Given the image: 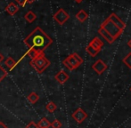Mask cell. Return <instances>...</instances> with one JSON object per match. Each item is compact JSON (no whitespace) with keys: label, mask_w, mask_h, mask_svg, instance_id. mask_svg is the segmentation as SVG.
I'll use <instances>...</instances> for the list:
<instances>
[{"label":"cell","mask_w":131,"mask_h":128,"mask_svg":"<svg viewBox=\"0 0 131 128\" xmlns=\"http://www.w3.org/2000/svg\"><path fill=\"white\" fill-rule=\"evenodd\" d=\"M24 43L29 49H34L38 54H44L46 49L52 45L53 39L40 27H37L24 38Z\"/></svg>","instance_id":"6da1fadb"},{"label":"cell","mask_w":131,"mask_h":128,"mask_svg":"<svg viewBox=\"0 0 131 128\" xmlns=\"http://www.w3.org/2000/svg\"><path fill=\"white\" fill-rule=\"evenodd\" d=\"M29 64L31 67L37 71L38 74H42L50 65V61L47 60V58L45 56V54H41L38 57L34 58L30 61Z\"/></svg>","instance_id":"7a4b0ae2"},{"label":"cell","mask_w":131,"mask_h":128,"mask_svg":"<svg viewBox=\"0 0 131 128\" xmlns=\"http://www.w3.org/2000/svg\"><path fill=\"white\" fill-rule=\"evenodd\" d=\"M82 63H83V59L77 53H73V54H70L68 57H66L62 61V64L69 70H74V69H78Z\"/></svg>","instance_id":"3957f363"},{"label":"cell","mask_w":131,"mask_h":128,"mask_svg":"<svg viewBox=\"0 0 131 128\" xmlns=\"http://www.w3.org/2000/svg\"><path fill=\"white\" fill-rule=\"evenodd\" d=\"M100 27L104 29V30H106V31L108 32L109 34H110L115 40L117 39V38L119 37V36H121V35L122 34V32H123L122 30H119V29L118 28V27L116 26L114 23H112V21L108 19V18H107L104 22L101 24Z\"/></svg>","instance_id":"277c9868"},{"label":"cell","mask_w":131,"mask_h":128,"mask_svg":"<svg viewBox=\"0 0 131 128\" xmlns=\"http://www.w3.org/2000/svg\"><path fill=\"white\" fill-rule=\"evenodd\" d=\"M53 18L59 25H63L70 19V14L62 8H60L53 15Z\"/></svg>","instance_id":"5b68a950"},{"label":"cell","mask_w":131,"mask_h":128,"mask_svg":"<svg viewBox=\"0 0 131 128\" xmlns=\"http://www.w3.org/2000/svg\"><path fill=\"white\" fill-rule=\"evenodd\" d=\"M71 117H72V118L78 124H81L83 121L86 120V118H88V114H86V112L83 109L78 108V109L71 114Z\"/></svg>","instance_id":"8992f818"},{"label":"cell","mask_w":131,"mask_h":128,"mask_svg":"<svg viewBox=\"0 0 131 128\" xmlns=\"http://www.w3.org/2000/svg\"><path fill=\"white\" fill-rule=\"evenodd\" d=\"M107 68H108L107 64L101 59L97 60V61L92 65V69L95 71V73H96L97 75H102L107 69Z\"/></svg>","instance_id":"52a82bcc"},{"label":"cell","mask_w":131,"mask_h":128,"mask_svg":"<svg viewBox=\"0 0 131 128\" xmlns=\"http://www.w3.org/2000/svg\"><path fill=\"white\" fill-rule=\"evenodd\" d=\"M108 19L110 20L112 23H114V24H115L119 30H122V31L126 29V24L124 23V21H122V20H121L117 14H114V12H112V14L109 15Z\"/></svg>","instance_id":"ba28073f"},{"label":"cell","mask_w":131,"mask_h":128,"mask_svg":"<svg viewBox=\"0 0 131 128\" xmlns=\"http://www.w3.org/2000/svg\"><path fill=\"white\" fill-rule=\"evenodd\" d=\"M54 78L58 83H60L61 85H63V84H65L66 82L69 80L70 76H69V75L65 72V71L61 70V71H59L56 75H55Z\"/></svg>","instance_id":"9c48e42d"},{"label":"cell","mask_w":131,"mask_h":128,"mask_svg":"<svg viewBox=\"0 0 131 128\" xmlns=\"http://www.w3.org/2000/svg\"><path fill=\"white\" fill-rule=\"evenodd\" d=\"M88 45H91L92 47H94V48L96 49V50L101 51L102 47L104 46V42H103L102 40L98 37V36H95V37H94L93 39L89 42Z\"/></svg>","instance_id":"30bf717a"},{"label":"cell","mask_w":131,"mask_h":128,"mask_svg":"<svg viewBox=\"0 0 131 128\" xmlns=\"http://www.w3.org/2000/svg\"><path fill=\"white\" fill-rule=\"evenodd\" d=\"M98 33L104 38L105 40H106L107 42H108L109 44H111V45H112V44H113L114 41H115V39H114V38L112 37V36H111V35L109 34L106 30H104L103 28H101V27L99 28V30H98Z\"/></svg>","instance_id":"8fae6325"},{"label":"cell","mask_w":131,"mask_h":128,"mask_svg":"<svg viewBox=\"0 0 131 128\" xmlns=\"http://www.w3.org/2000/svg\"><path fill=\"white\" fill-rule=\"evenodd\" d=\"M19 11V7H18L17 5H15L14 3H10L6 5L5 7V12L9 14V15H14L16 12Z\"/></svg>","instance_id":"7c38bea8"},{"label":"cell","mask_w":131,"mask_h":128,"mask_svg":"<svg viewBox=\"0 0 131 128\" xmlns=\"http://www.w3.org/2000/svg\"><path fill=\"white\" fill-rule=\"evenodd\" d=\"M75 17H76L77 19L80 21V22H84V21H86V19L88 18V12H86V11L80 10V11H79L78 14L75 15Z\"/></svg>","instance_id":"4fadbf2b"},{"label":"cell","mask_w":131,"mask_h":128,"mask_svg":"<svg viewBox=\"0 0 131 128\" xmlns=\"http://www.w3.org/2000/svg\"><path fill=\"white\" fill-rule=\"evenodd\" d=\"M24 18H25V20H26L28 22L31 23L37 19V15H36V14H35L34 12H32V11H29V12H28L27 14L24 15Z\"/></svg>","instance_id":"5bb4252c"},{"label":"cell","mask_w":131,"mask_h":128,"mask_svg":"<svg viewBox=\"0 0 131 128\" xmlns=\"http://www.w3.org/2000/svg\"><path fill=\"white\" fill-rule=\"evenodd\" d=\"M86 51L91 57H95V56L99 54V52H100V51L96 50V49H95L94 47H92L91 45H88V46L86 47Z\"/></svg>","instance_id":"9a60e30c"},{"label":"cell","mask_w":131,"mask_h":128,"mask_svg":"<svg viewBox=\"0 0 131 128\" xmlns=\"http://www.w3.org/2000/svg\"><path fill=\"white\" fill-rule=\"evenodd\" d=\"M38 126L39 128H49L51 126V123L49 120L46 118H43L38 124Z\"/></svg>","instance_id":"2e32d148"},{"label":"cell","mask_w":131,"mask_h":128,"mask_svg":"<svg viewBox=\"0 0 131 128\" xmlns=\"http://www.w3.org/2000/svg\"><path fill=\"white\" fill-rule=\"evenodd\" d=\"M5 66L8 68V69H13L16 66V61H14L12 57H8L5 61Z\"/></svg>","instance_id":"e0dca14e"},{"label":"cell","mask_w":131,"mask_h":128,"mask_svg":"<svg viewBox=\"0 0 131 128\" xmlns=\"http://www.w3.org/2000/svg\"><path fill=\"white\" fill-rule=\"evenodd\" d=\"M38 100H39V95H38L37 93L33 92V93H31L29 96H28V100L32 104H35Z\"/></svg>","instance_id":"ac0fdd59"},{"label":"cell","mask_w":131,"mask_h":128,"mask_svg":"<svg viewBox=\"0 0 131 128\" xmlns=\"http://www.w3.org/2000/svg\"><path fill=\"white\" fill-rule=\"evenodd\" d=\"M46 109H47V110L48 111V112L53 113V112H54V111L56 110L57 106L53 101H49L48 103L46 105Z\"/></svg>","instance_id":"d6986e66"},{"label":"cell","mask_w":131,"mask_h":128,"mask_svg":"<svg viewBox=\"0 0 131 128\" xmlns=\"http://www.w3.org/2000/svg\"><path fill=\"white\" fill-rule=\"evenodd\" d=\"M122 61L124 64H126V66H128V68L131 69V52L128 53V54L123 58Z\"/></svg>","instance_id":"ffe728a7"},{"label":"cell","mask_w":131,"mask_h":128,"mask_svg":"<svg viewBox=\"0 0 131 128\" xmlns=\"http://www.w3.org/2000/svg\"><path fill=\"white\" fill-rule=\"evenodd\" d=\"M39 54H38V53L37 52L36 50H34V49H29L28 52H27V55L29 56L31 60L34 59V58H36V57H38Z\"/></svg>","instance_id":"44dd1931"},{"label":"cell","mask_w":131,"mask_h":128,"mask_svg":"<svg viewBox=\"0 0 131 128\" xmlns=\"http://www.w3.org/2000/svg\"><path fill=\"white\" fill-rule=\"evenodd\" d=\"M6 76H7V71L5 70L3 67L0 66V82H1Z\"/></svg>","instance_id":"7402d4cb"},{"label":"cell","mask_w":131,"mask_h":128,"mask_svg":"<svg viewBox=\"0 0 131 128\" xmlns=\"http://www.w3.org/2000/svg\"><path fill=\"white\" fill-rule=\"evenodd\" d=\"M51 127L52 128H61L62 127V123L58 119H55L51 123Z\"/></svg>","instance_id":"603a6c76"},{"label":"cell","mask_w":131,"mask_h":128,"mask_svg":"<svg viewBox=\"0 0 131 128\" xmlns=\"http://www.w3.org/2000/svg\"><path fill=\"white\" fill-rule=\"evenodd\" d=\"M25 128H39V127L38 126V124H35L34 122H30Z\"/></svg>","instance_id":"cb8c5ba5"},{"label":"cell","mask_w":131,"mask_h":128,"mask_svg":"<svg viewBox=\"0 0 131 128\" xmlns=\"http://www.w3.org/2000/svg\"><path fill=\"white\" fill-rule=\"evenodd\" d=\"M15 2L18 4V5H21V6H24L27 4V0H15Z\"/></svg>","instance_id":"d4e9b609"},{"label":"cell","mask_w":131,"mask_h":128,"mask_svg":"<svg viewBox=\"0 0 131 128\" xmlns=\"http://www.w3.org/2000/svg\"><path fill=\"white\" fill-rule=\"evenodd\" d=\"M0 128H7V126L3 123V122H0Z\"/></svg>","instance_id":"484cf974"},{"label":"cell","mask_w":131,"mask_h":128,"mask_svg":"<svg viewBox=\"0 0 131 128\" xmlns=\"http://www.w3.org/2000/svg\"><path fill=\"white\" fill-rule=\"evenodd\" d=\"M3 61H4V55L0 53V63H1Z\"/></svg>","instance_id":"4316f807"},{"label":"cell","mask_w":131,"mask_h":128,"mask_svg":"<svg viewBox=\"0 0 131 128\" xmlns=\"http://www.w3.org/2000/svg\"><path fill=\"white\" fill-rule=\"evenodd\" d=\"M128 46H129L130 48H131V38H130V39L128 41Z\"/></svg>","instance_id":"83f0119b"},{"label":"cell","mask_w":131,"mask_h":128,"mask_svg":"<svg viewBox=\"0 0 131 128\" xmlns=\"http://www.w3.org/2000/svg\"><path fill=\"white\" fill-rule=\"evenodd\" d=\"M34 1H35V0H27V3L28 4H32Z\"/></svg>","instance_id":"f1b7e54d"},{"label":"cell","mask_w":131,"mask_h":128,"mask_svg":"<svg viewBox=\"0 0 131 128\" xmlns=\"http://www.w3.org/2000/svg\"><path fill=\"white\" fill-rule=\"evenodd\" d=\"M74 1H75V2H76V3H78V4H80V3H81V2H82V1H83V0H74Z\"/></svg>","instance_id":"f546056e"},{"label":"cell","mask_w":131,"mask_h":128,"mask_svg":"<svg viewBox=\"0 0 131 128\" xmlns=\"http://www.w3.org/2000/svg\"><path fill=\"white\" fill-rule=\"evenodd\" d=\"M130 92H131V87H130Z\"/></svg>","instance_id":"4dcf8cb0"}]
</instances>
